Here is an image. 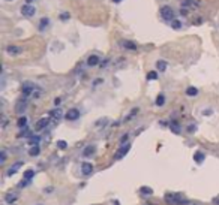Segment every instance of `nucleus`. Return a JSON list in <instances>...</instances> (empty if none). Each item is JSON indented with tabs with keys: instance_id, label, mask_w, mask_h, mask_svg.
Instances as JSON below:
<instances>
[{
	"instance_id": "nucleus-1",
	"label": "nucleus",
	"mask_w": 219,
	"mask_h": 205,
	"mask_svg": "<svg viewBox=\"0 0 219 205\" xmlns=\"http://www.w3.org/2000/svg\"><path fill=\"white\" fill-rule=\"evenodd\" d=\"M161 17L164 18V20H167V21H174V11H173V8H170V6H162L161 8Z\"/></svg>"
},
{
	"instance_id": "nucleus-2",
	"label": "nucleus",
	"mask_w": 219,
	"mask_h": 205,
	"mask_svg": "<svg viewBox=\"0 0 219 205\" xmlns=\"http://www.w3.org/2000/svg\"><path fill=\"white\" fill-rule=\"evenodd\" d=\"M165 201L168 204H186L188 201L182 198V195H174V193H167Z\"/></svg>"
},
{
	"instance_id": "nucleus-3",
	"label": "nucleus",
	"mask_w": 219,
	"mask_h": 205,
	"mask_svg": "<svg viewBox=\"0 0 219 205\" xmlns=\"http://www.w3.org/2000/svg\"><path fill=\"white\" fill-rule=\"evenodd\" d=\"M23 94H24V97H27V96H30L33 91H36V85L33 84V82H30V81H27V82H24L23 84Z\"/></svg>"
},
{
	"instance_id": "nucleus-4",
	"label": "nucleus",
	"mask_w": 219,
	"mask_h": 205,
	"mask_svg": "<svg viewBox=\"0 0 219 205\" xmlns=\"http://www.w3.org/2000/svg\"><path fill=\"white\" fill-rule=\"evenodd\" d=\"M129 148H131V144H123V145L117 150V153L114 154V159H116V160H120L122 157H125V156L128 154Z\"/></svg>"
},
{
	"instance_id": "nucleus-5",
	"label": "nucleus",
	"mask_w": 219,
	"mask_h": 205,
	"mask_svg": "<svg viewBox=\"0 0 219 205\" xmlns=\"http://www.w3.org/2000/svg\"><path fill=\"white\" fill-rule=\"evenodd\" d=\"M21 14L24 17H33L36 14V8L32 6V5H23L21 6Z\"/></svg>"
},
{
	"instance_id": "nucleus-6",
	"label": "nucleus",
	"mask_w": 219,
	"mask_h": 205,
	"mask_svg": "<svg viewBox=\"0 0 219 205\" xmlns=\"http://www.w3.org/2000/svg\"><path fill=\"white\" fill-rule=\"evenodd\" d=\"M66 120H69V121H75V120H78L80 118V111L77 109V108H72V109H69L68 112H66Z\"/></svg>"
},
{
	"instance_id": "nucleus-7",
	"label": "nucleus",
	"mask_w": 219,
	"mask_h": 205,
	"mask_svg": "<svg viewBox=\"0 0 219 205\" xmlns=\"http://www.w3.org/2000/svg\"><path fill=\"white\" fill-rule=\"evenodd\" d=\"M26 108H27V99H26V97H24V99H20V100L17 102V105H15V112H17V114H23Z\"/></svg>"
},
{
	"instance_id": "nucleus-8",
	"label": "nucleus",
	"mask_w": 219,
	"mask_h": 205,
	"mask_svg": "<svg viewBox=\"0 0 219 205\" xmlns=\"http://www.w3.org/2000/svg\"><path fill=\"white\" fill-rule=\"evenodd\" d=\"M48 123H50V118H48V117H44V118H41L38 123L35 124V130H36V132L42 130V129H45V127L48 126Z\"/></svg>"
},
{
	"instance_id": "nucleus-9",
	"label": "nucleus",
	"mask_w": 219,
	"mask_h": 205,
	"mask_svg": "<svg viewBox=\"0 0 219 205\" xmlns=\"http://www.w3.org/2000/svg\"><path fill=\"white\" fill-rule=\"evenodd\" d=\"M21 166H23V162H15V163H14L11 168H9V169H8L6 175H8V177H12L14 174H17V172H18V169H20Z\"/></svg>"
},
{
	"instance_id": "nucleus-10",
	"label": "nucleus",
	"mask_w": 219,
	"mask_h": 205,
	"mask_svg": "<svg viewBox=\"0 0 219 205\" xmlns=\"http://www.w3.org/2000/svg\"><path fill=\"white\" fill-rule=\"evenodd\" d=\"M99 63H101V58H99V55H96V54H92V55L87 58V66H90V68L98 66Z\"/></svg>"
},
{
	"instance_id": "nucleus-11",
	"label": "nucleus",
	"mask_w": 219,
	"mask_h": 205,
	"mask_svg": "<svg viewBox=\"0 0 219 205\" xmlns=\"http://www.w3.org/2000/svg\"><path fill=\"white\" fill-rule=\"evenodd\" d=\"M21 51H23V49H21L20 46H15V45H9V46L6 48V52H8L9 55H18Z\"/></svg>"
},
{
	"instance_id": "nucleus-12",
	"label": "nucleus",
	"mask_w": 219,
	"mask_h": 205,
	"mask_svg": "<svg viewBox=\"0 0 219 205\" xmlns=\"http://www.w3.org/2000/svg\"><path fill=\"white\" fill-rule=\"evenodd\" d=\"M81 172H83L84 175H90V174L93 172V165L89 163V162H84V163L81 165Z\"/></svg>"
},
{
	"instance_id": "nucleus-13",
	"label": "nucleus",
	"mask_w": 219,
	"mask_h": 205,
	"mask_svg": "<svg viewBox=\"0 0 219 205\" xmlns=\"http://www.w3.org/2000/svg\"><path fill=\"white\" fill-rule=\"evenodd\" d=\"M204 159H206V156H204L203 151H197V153L194 154V160H195V163L201 165L203 162H204Z\"/></svg>"
},
{
	"instance_id": "nucleus-14",
	"label": "nucleus",
	"mask_w": 219,
	"mask_h": 205,
	"mask_svg": "<svg viewBox=\"0 0 219 205\" xmlns=\"http://www.w3.org/2000/svg\"><path fill=\"white\" fill-rule=\"evenodd\" d=\"M167 66H168V63H167L165 60H158V62H156V68H158V71H161V72H165V71H167Z\"/></svg>"
},
{
	"instance_id": "nucleus-15",
	"label": "nucleus",
	"mask_w": 219,
	"mask_h": 205,
	"mask_svg": "<svg viewBox=\"0 0 219 205\" xmlns=\"http://www.w3.org/2000/svg\"><path fill=\"white\" fill-rule=\"evenodd\" d=\"M50 115L54 118V120H60L62 118V109H59V108H56V109H53V111H50Z\"/></svg>"
},
{
	"instance_id": "nucleus-16",
	"label": "nucleus",
	"mask_w": 219,
	"mask_h": 205,
	"mask_svg": "<svg viewBox=\"0 0 219 205\" xmlns=\"http://www.w3.org/2000/svg\"><path fill=\"white\" fill-rule=\"evenodd\" d=\"M17 199H18V196H17L15 193H8V195L5 196V201H6L8 204H14Z\"/></svg>"
},
{
	"instance_id": "nucleus-17",
	"label": "nucleus",
	"mask_w": 219,
	"mask_h": 205,
	"mask_svg": "<svg viewBox=\"0 0 219 205\" xmlns=\"http://www.w3.org/2000/svg\"><path fill=\"white\" fill-rule=\"evenodd\" d=\"M39 153H41L39 145H32V147H30V150H29V154H30V156H33V157H35V156H38Z\"/></svg>"
},
{
	"instance_id": "nucleus-18",
	"label": "nucleus",
	"mask_w": 219,
	"mask_h": 205,
	"mask_svg": "<svg viewBox=\"0 0 219 205\" xmlns=\"http://www.w3.org/2000/svg\"><path fill=\"white\" fill-rule=\"evenodd\" d=\"M95 150H96V147H95V145H89V147H86V148H84L83 154H84L86 157H89V156H92V154L95 153Z\"/></svg>"
},
{
	"instance_id": "nucleus-19",
	"label": "nucleus",
	"mask_w": 219,
	"mask_h": 205,
	"mask_svg": "<svg viewBox=\"0 0 219 205\" xmlns=\"http://www.w3.org/2000/svg\"><path fill=\"white\" fill-rule=\"evenodd\" d=\"M107 123H108V118H107V117H104V118H99V120L95 123V127H96V129H102V127H104V126H105Z\"/></svg>"
},
{
	"instance_id": "nucleus-20",
	"label": "nucleus",
	"mask_w": 219,
	"mask_h": 205,
	"mask_svg": "<svg viewBox=\"0 0 219 205\" xmlns=\"http://www.w3.org/2000/svg\"><path fill=\"white\" fill-rule=\"evenodd\" d=\"M122 45H123L126 49H132V51H134V49H137V45H135L134 42H131V41H123V42H122Z\"/></svg>"
},
{
	"instance_id": "nucleus-21",
	"label": "nucleus",
	"mask_w": 219,
	"mask_h": 205,
	"mask_svg": "<svg viewBox=\"0 0 219 205\" xmlns=\"http://www.w3.org/2000/svg\"><path fill=\"white\" fill-rule=\"evenodd\" d=\"M186 94L188 96H197L198 94V88L197 87H188L186 88Z\"/></svg>"
},
{
	"instance_id": "nucleus-22",
	"label": "nucleus",
	"mask_w": 219,
	"mask_h": 205,
	"mask_svg": "<svg viewBox=\"0 0 219 205\" xmlns=\"http://www.w3.org/2000/svg\"><path fill=\"white\" fill-rule=\"evenodd\" d=\"M170 129H171L174 133H180V124L177 123V121H171V123H170Z\"/></svg>"
},
{
	"instance_id": "nucleus-23",
	"label": "nucleus",
	"mask_w": 219,
	"mask_h": 205,
	"mask_svg": "<svg viewBox=\"0 0 219 205\" xmlns=\"http://www.w3.org/2000/svg\"><path fill=\"white\" fill-rule=\"evenodd\" d=\"M50 24V18H47V17H44L42 20H41V23H39V30H45V27Z\"/></svg>"
},
{
	"instance_id": "nucleus-24",
	"label": "nucleus",
	"mask_w": 219,
	"mask_h": 205,
	"mask_svg": "<svg viewBox=\"0 0 219 205\" xmlns=\"http://www.w3.org/2000/svg\"><path fill=\"white\" fill-rule=\"evenodd\" d=\"M164 103H165V96H164V94H159V96L156 97V105H158V106H162Z\"/></svg>"
},
{
	"instance_id": "nucleus-25",
	"label": "nucleus",
	"mask_w": 219,
	"mask_h": 205,
	"mask_svg": "<svg viewBox=\"0 0 219 205\" xmlns=\"http://www.w3.org/2000/svg\"><path fill=\"white\" fill-rule=\"evenodd\" d=\"M33 175H35V171H33V169H29V171H26V172H24V178H26V180H29V181L33 178Z\"/></svg>"
},
{
	"instance_id": "nucleus-26",
	"label": "nucleus",
	"mask_w": 219,
	"mask_h": 205,
	"mask_svg": "<svg viewBox=\"0 0 219 205\" xmlns=\"http://www.w3.org/2000/svg\"><path fill=\"white\" fill-rule=\"evenodd\" d=\"M171 27H173L174 30L182 29V21H180V20H174V21H171Z\"/></svg>"
},
{
	"instance_id": "nucleus-27",
	"label": "nucleus",
	"mask_w": 219,
	"mask_h": 205,
	"mask_svg": "<svg viewBox=\"0 0 219 205\" xmlns=\"http://www.w3.org/2000/svg\"><path fill=\"white\" fill-rule=\"evenodd\" d=\"M17 124H18V127H26V126H27V118H26V117H20L18 121H17Z\"/></svg>"
},
{
	"instance_id": "nucleus-28",
	"label": "nucleus",
	"mask_w": 219,
	"mask_h": 205,
	"mask_svg": "<svg viewBox=\"0 0 219 205\" xmlns=\"http://www.w3.org/2000/svg\"><path fill=\"white\" fill-rule=\"evenodd\" d=\"M147 80H149V81H155V80H158V74H156L155 71L149 72V74H147Z\"/></svg>"
},
{
	"instance_id": "nucleus-29",
	"label": "nucleus",
	"mask_w": 219,
	"mask_h": 205,
	"mask_svg": "<svg viewBox=\"0 0 219 205\" xmlns=\"http://www.w3.org/2000/svg\"><path fill=\"white\" fill-rule=\"evenodd\" d=\"M39 141H41V138H39V136H30V139H29V142H30L32 145H38V144H39Z\"/></svg>"
},
{
	"instance_id": "nucleus-30",
	"label": "nucleus",
	"mask_w": 219,
	"mask_h": 205,
	"mask_svg": "<svg viewBox=\"0 0 219 205\" xmlns=\"http://www.w3.org/2000/svg\"><path fill=\"white\" fill-rule=\"evenodd\" d=\"M57 148H60V150L68 148V142L66 141H57Z\"/></svg>"
},
{
	"instance_id": "nucleus-31",
	"label": "nucleus",
	"mask_w": 219,
	"mask_h": 205,
	"mask_svg": "<svg viewBox=\"0 0 219 205\" xmlns=\"http://www.w3.org/2000/svg\"><path fill=\"white\" fill-rule=\"evenodd\" d=\"M140 192H141V193H146V195H152V193H153V190H152L150 187H146V186H143V187L140 189Z\"/></svg>"
},
{
	"instance_id": "nucleus-32",
	"label": "nucleus",
	"mask_w": 219,
	"mask_h": 205,
	"mask_svg": "<svg viewBox=\"0 0 219 205\" xmlns=\"http://www.w3.org/2000/svg\"><path fill=\"white\" fill-rule=\"evenodd\" d=\"M5 160H6V151L2 150V151H0V163H3Z\"/></svg>"
},
{
	"instance_id": "nucleus-33",
	"label": "nucleus",
	"mask_w": 219,
	"mask_h": 205,
	"mask_svg": "<svg viewBox=\"0 0 219 205\" xmlns=\"http://www.w3.org/2000/svg\"><path fill=\"white\" fill-rule=\"evenodd\" d=\"M137 112H138V108H134V109H132V112L128 115V117H126V120H131V118L135 115V114H137Z\"/></svg>"
},
{
	"instance_id": "nucleus-34",
	"label": "nucleus",
	"mask_w": 219,
	"mask_h": 205,
	"mask_svg": "<svg viewBox=\"0 0 219 205\" xmlns=\"http://www.w3.org/2000/svg\"><path fill=\"white\" fill-rule=\"evenodd\" d=\"M60 20L62 21H68L69 20V14H66V12L65 14H60Z\"/></svg>"
},
{
	"instance_id": "nucleus-35",
	"label": "nucleus",
	"mask_w": 219,
	"mask_h": 205,
	"mask_svg": "<svg viewBox=\"0 0 219 205\" xmlns=\"http://www.w3.org/2000/svg\"><path fill=\"white\" fill-rule=\"evenodd\" d=\"M20 187H26V186H29V180H26V178H23V181L18 184Z\"/></svg>"
},
{
	"instance_id": "nucleus-36",
	"label": "nucleus",
	"mask_w": 219,
	"mask_h": 205,
	"mask_svg": "<svg viewBox=\"0 0 219 205\" xmlns=\"http://www.w3.org/2000/svg\"><path fill=\"white\" fill-rule=\"evenodd\" d=\"M54 103H56V105H57V106H59V105H60V103H62V99H60V97H57V99H56V100H54Z\"/></svg>"
},
{
	"instance_id": "nucleus-37",
	"label": "nucleus",
	"mask_w": 219,
	"mask_h": 205,
	"mask_svg": "<svg viewBox=\"0 0 219 205\" xmlns=\"http://www.w3.org/2000/svg\"><path fill=\"white\" fill-rule=\"evenodd\" d=\"M188 132H195V126H189L188 127Z\"/></svg>"
},
{
	"instance_id": "nucleus-38",
	"label": "nucleus",
	"mask_w": 219,
	"mask_h": 205,
	"mask_svg": "<svg viewBox=\"0 0 219 205\" xmlns=\"http://www.w3.org/2000/svg\"><path fill=\"white\" fill-rule=\"evenodd\" d=\"M126 139H128V135H125V136L122 138V141H120V142H126Z\"/></svg>"
},
{
	"instance_id": "nucleus-39",
	"label": "nucleus",
	"mask_w": 219,
	"mask_h": 205,
	"mask_svg": "<svg viewBox=\"0 0 219 205\" xmlns=\"http://www.w3.org/2000/svg\"><path fill=\"white\" fill-rule=\"evenodd\" d=\"M113 2H114V3H120L122 0H113Z\"/></svg>"
},
{
	"instance_id": "nucleus-40",
	"label": "nucleus",
	"mask_w": 219,
	"mask_h": 205,
	"mask_svg": "<svg viewBox=\"0 0 219 205\" xmlns=\"http://www.w3.org/2000/svg\"><path fill=\"white\" fill-rule=\"evenodd\" d=\"M32 2H33V0H27V5H30V3H32Z\"/></svg>"
},
{
	"instance_id": "nucleus-41",
	"label": "nucleus",
	"mask_w": 219,
	"mask_h": 205,
	"mask_svg": "<svg viewBox=\"0 0 219 205\" xmlns=\"http://www.w3.org/2000/svg\"><path fill=\"white\" fill-rule=\"evenodd\" d=\"M6 2H12V0H6Z\"/></svg>"
},
{
	"instance_id": "nucleus-42",
	"label": "nucleus",
	"mask_w": 219,
	"mask_h": 205,
	"mask_svg": "<svg viewBox=\"0 0 219 205\" xmlns=\"http://www.w3.org/2000/svg\"><path fill=\"white\" fill-rule=\"evenodd\" d=\"M41 205H44V204H41Z\"/></svg>"
},
{
	"instance_id": "nucleus-43",
	"label": "nucleus",
	"mask_w": 219,
	"mask_h": 205,
	"mask_svg": "<svg viewBox=\"0 0 219 205\" xmlns=\"http://www.w3.org/2000/svg\"><path fill=\"white\" fill-rule=\"evenodd\" d=\"M149 205H150V204H149Z\"/></svg>"
}]
</instances>
